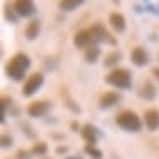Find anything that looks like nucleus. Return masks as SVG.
Listing matches in <instances>:
<instances>
[{
    "mask_svg": "<svg viewBox=\"0 0 159 159\" xmlns=\"http://www.w3.org/2000/svg\"><path fill=\"white\" fill-rule=\"evenodd\" d=\"M29 67H30V57L24 52H17L5 64V74L8 79L15 80V82H20V80H24Z\"/></svg>",
    "mask_w": 159,
    "mask_h": 159,
    "instance_id": "1",
    "label": "nucleus"
},
{
    "mask_svg": "<svg viewBox=\"0 0 159 159\" xmlns=\"http://www.w3.org/2000/svg\"><path fill=\"white\" fill-rule=\"evenodd\" d=\"M106 82L116 89H131L132 85V74L129 69L116 67L106 75Z\"/></svg>",
    "mask_w": 159,
    "mask_h": 159,
    "instance_id": "2",
    "label": "nucleus"
},
{
    "mask_svg": "<svg viewBox=\"0 0 159 159\" xmlns=\"http://www.w3.org/2000/svg\"><path fill=\"white\" fill-rule=\"evenodd\" d=\"M116 124L121 129L129 131V132H137L143 129V119L131 109H126L122 112H119L117 117H116Z\"/></svg>",
    "mask_w": 159,
    "mask_h": 159,
    "instance_id": "3",
    "label": "nucleus"
},
{
    "mask_svg": "<svg viewBox=\"0 0 159 159\" xmlns=\"http://www.w3.org/2000/svg\"><path fill=\"white\" fill-rule=\"evenodd\" d=\"M42 84H44V74L42 72H34V74H30L25 79V82L22 85V96L24 97L34 96L42 87Z\"/></svg>",
    "mask_w": 159,
    "mask_h": 159,
    "instance_id": "4",
    "label": "nucleus"
},
{
    "mask_svg": "<svg viewBox=\"0 0 159 159\" xmlns=\"http://www.w3.org/2000/svg\"><path fill=\"white\" fill-rule=\"evenodd\" d=\"M89 30H91V35H92V40H94V44L99 45V44H102V42H109V44H116V40L114 39H111L109 35V32L106 30V27L102 24H94L92 27H89Z\"/></svg>",
    "mask_w": 159,
    "mask_h": 159,
    "instance_id": "5",
    "label": "nucleus"
},
{
    "mask_svg": "<svg viewBox=\"0 0 159 159\" xmlns=\"http://www.w3.org/2000/svg\"><path fill=\"white\" fill-rule=\"evenodd\" d=\"M14 8H15L17 15L24 17V19L32 17L37 12V7H35V3H34V0H15Z\"/></svg>",
    "mask_w": 159,
    "mask_h": 159,
    "instance_id": "6",
    "label": "nucleus"
},
{
    "mask_svg": "<svg viewBox=\"0 0 159 159\" xmlns=\"http://www.w3.org/2000/svg\"><path fill=\"white\" fill-rule=\"evenodd\" d=\"M50 111V102L49 101H34L27 106V114L30 117H42Z\"/></svg>",
    "mask_w": 159,
    "mask_h": 159,
    "instance_id": "7",
    "label": "nucleus"
},
{
    "mask_svg": "<svg viewBox=\"0 0 159 159\" xmlns=\"http://www.w3.org/2000/svg\"><path fill=\"white\" fill-rule=\"evenodd\" d=\"M74 45L77 49H87V47H91V45H96L92 40L91 30H89V29H82V30L77 32L74 35Z\"/></svg>",
    "mask_w": 159,
    "mask_h": 159,
    "instance_id": "8",
    "label": "nucleus"
},
{
    "mask_svg": "<svg viewBox=\"0 0 159 159\" xmlns=\"http://www.w3.org/2000/svg\"><path fill=\"white\" fill-rule=\"evenodd\" d=\"M119 101H121V94L116 91H107L99 97V107L101 109H109V107L117 104Z\"/></svg>",
    "mask_w": 159,
    "mask_h": 159,
    "instance_id": "9",
    "label": "nucleus"
},
{
    "mask_svg": "<svg viewBox=\"0 0 159 159\" xmlns=\"http://www.w3.org/2000/svg\"><path fill=\"white\" fill-rule=\"evenodd\" d=\"M80 136L87 144L96 146L97 144V137H99V129L92 124H84L82 129H80Z\"/></svg>",
    "mask_w": 159,
    "mask_h": 159,
    "instance_id": "10",
    "label": "nucleus"
},
{
    "mask_svg": "<svg viewBox=\"0 0 159 159\" xmlns=\"http://www.w3.org/2000/svg\"><path fill=\"white\" fill-rule=\"evenodd\" d=\"M131 61L137 67H144L149 62V54L144 47H134L131 52Z\"/></svg>",
    "mask_w": 159,
    "mask_h": 159,
    "instance_id": "11",
    "label": "nucleus"
},
{
    "mask_svg": "<svg viewBox=\"0 0 159 159\" xmlns=\"http://www.w3.org/2000/svg\"><path fill=\"white\" fill-rule=\"evenodd\" d=\"M137 94H139V97H143L144 101H152V99L156 97V94H157V89L151 80H144V82L139 85Z\"/></svg>",
    "mask_w": 159,
    "mask_h": 159,
    "instance_id": "12",
    "label": "nucleus"
},
{
    "mask_svg": "<svg viewBox=\"0 0 159 159\" xmlns=\"http://www.w3.org/2000/svg\"><path fill=\"white\" fill-rule=\"evenodd\" d=\"M144 124L149 131H157L159 129V111L157 109H148L144 112Z\"/></svg>",
    "mask_w": 159,
    "mask_h": 159,
    "instance_id": "13",
    "label": "nucleus"
},
{
    "mask_svg": "<svg viewBox=\"0 0 159 159\" xmlns=\"http://www.w3.org/2000/svg\"><path fill=\"white\" fill-rule=\"evenodd\" d=\"M109 24L117 34H122L126 30V19H124V15L121 12H112L109 15Z\"/></svg>",
    "mask_w": 159,
    "mask_h": 159,
    "instance_id": "14",
    "label": "nucleus"
},
{
    "mask_svg": "<svg viewBox=\"0 0 159 159\" xmlns=\"http://www.w3.org/2000/svg\"><path fill=\"white\" fill-rule=\"evenodd\" d=\"M40 29H42L40 20L32 19L30 22L27 24V27H25V39H27V40H35V39L40 35Z\"/></svg>",
    "mask_w": 159,
    "mask_h": 159,
    "instance_id": "15",
    "label": "nucleus"
},
{
    "mask_svg": "<svg viewBox=\"0 0 159 159\" xmlns=\"http://www.w3.org/2000/svg\"><path fill=\"white\" fill-rule=\"evenodd\" d=\"M99 57H101V49H99V45H91L84 50V61L87 64L97 62Z\"/></svg>",
    "mask_w": 159,
    "mask_h": 159,
    "instance_id": "16",
    "label": "nucleus"
},
{
    "mask_svg": "<svg viewBox=\"0 0 159 159\" xmlns=\"http://www.w3.org/2000/svg\"><path fill=\"white\" fill-rule=\"evenodd\" d=\"M3 15H5V19L12 24H17L20 19V17L17 15L15 8H14V3H10V2H5V5H3Z\"/></svg>",
    "mask_w": 159,
    "mask_h": 159,
    "instance_id": "17",
    "label": "nucleus"
},
{
    "mask_svg": "<svg viewBox=\"0 0 159 159\" xmlns=\"http://www.w3.org/2000/svg\"><path fill=\"white\" fill-rule=\"evenodd\" d=\"M85 0H59V8L64 12H72L74 8L80 7Z\"/></svg>",
    "mask_w": 159,
    "mask_h": 159,
    "instance_id": "18",
    "label": "nucleus"
},
{
    "mask_svg": "<svg viewBox=\"0 0 159 159\" xmlns=\"http://www.w3.org/2000/svg\"><path fill=\"white\" fill-rule=\"evenodd\" d=\"M121 59H122V54L117 52V50H112V52H109L104 57V66L106 67H114L121 62Z\"/></svg>",
    "mask_w": 159,
    "mask_h": 159,
    "instance_id": "19",
    "label": "nucleus"
},
{
    "mask_svg": "<svg viewBox=\"0 0 159 159\" xmlns=\"http://www.w3.org/2000/svg\"><path fill=\"white\" fill-rule=\"evenodd\" d=\"M12 106V99L10 97H0V124H5V116L7 109Z\"/></svg>",
    "mask_w": 159,
    "mask_h": 159,
    "instance_id": "20",
    "label": "nucleus"
},
{
    "mask_svg": "<svg viewBox=\"0 0 159 159\" xmlns=\"http://www.w3.org/2000/svg\"><path fill=\"white\" fill-rule=\"evenodd\" d=\"M30 151H32L34 156H45L47 151H49V146H47V143H44V141H37V143H34Z\"/></svg>",
    "mask_w": 159,
    "mask_h": 159,
    "instance_id": "21",
    "label": "nucleus"
},
{
    "mask_svg": "<svg viewBox=\"0 0 159 159\" xmlns=\"http://www.w3.org/2000/svg\"><path fill=\"white\" fill-rule=\"evenodd\" d=\"M84 151L87 152V154H89V156H91V157H94V159H101V157H102V151H101V149H97L96 146L85 144Z\"/></svg>",
    "mask_w": 159,
    "mask_h": 159,
    "instance_id": "22",
    "label": "nucleus"
},
{
    "mask_svg": "<svg viewBox=\"0 0 159 159\" xmlns=\"http://www.w3.org/2000/svg\"><path fill=\"white\" fill-rule=\"evenodd\" d=\"M14 146V139L10 134H0V148L2 149H8Z\"/></svg>",
    "mask_w": 159,
    "mask_h": 159,
    "instance_id": "23",
    "label": "nucleus"
},
{
    "mask_svg": "<svg viewBox=\"0 0 159 159\" xmlns=\"http://www.w3.org/2000/svg\"><path fill=\"white\" fill-rule=\"evenodd\" d=\"M32 151H27V149H19L15 152V159H32Z\"/></svg>",
    "mask_w": 159,
    "mask_h": 159,
    "instance_id": "24",
    "label": "nucleus"
},
{
    "mask_svg": "<svg viewBox=\"0 0 159 159\" xmlns=\"http://www.w3.org/2000/svg\"><path fill=\"white\" fill-rule=\"evenodd\" d=\"M67 151H69V149H67V146H59V148L55 149V152H57V154H66Z\"/></svg>",
    "mask_w": 159,
    "mask_h": 159,
    "instance_id": "25",
    "label": "nucleus"
},
{
    "mask_svg": "<svg viewBox=\"0 0 159 159\" xmlns=\"http://www.w3.org/2000/svg\"><path fill=\"white\" fill-rule=\"evenodd\" d=\"M70 127H72V131H74V132H77V131H80V129H82V127L79 126V122H75V121L70 124Z\"/></svg>",
    "mask_w": 159,
    "mask_h": 159,
    "instance_id": "26",
    "label": "nucleus"
},
{
    "mask_svg": "<svg viewBox=\"0 0 159 159\" xmlns=\"http://www.w3.org/2000/svg\"><path fill=\"white\" fill-rule=\"evenodd\" d=\"M152 74H154V75H156L157 79H159V69H152Z\"/></svg>",
    "mask_w": 159,
    "mask_h": 159,
    "instance_id": "27",
    "label": "nucleus"
},
{
    "mask_svg": "<svg viewBox=\"0 0 159 159\" xmlns=\"http://www.w3.org/2000/svg\"><path fill=\"white\" fill-rule=\"evenodd\" d=\"M2 54H3V47H2V44H0V57H2Z\"/></svg>",
    "mask_w": 159,
    "mask_h": 159,
    "instance_id": "28",
    "label": "nucleus"
},
{
    "mask_svg": "<svg viewBox=\"0 0 159 159\" xmlns=\"http://www.w3.org/2000/svg\"><path fill=\"white\" fill-rule=\"evenodd\" d=\"M67 159H75V157H67Z\"/></svg>",
    "mask_w": 159,
    "mask_h": 159,
    "instance_id": "29",
    "label": "nucleus"
},
{
    "mask_svg": "<svg viewBox=\"0 0 159 159\" xmlns=\"http://www.w3.org/2000/svg\"><path fill=\"white\" fill-rule=\"evenodd\" d=\"M45 159H50V157H45Z\"/></svg>",
    "mask_w": 159,
    "mask_h": 159,
    "instance_id": "30",
    "label": "nucleus"
}]
</instances>
